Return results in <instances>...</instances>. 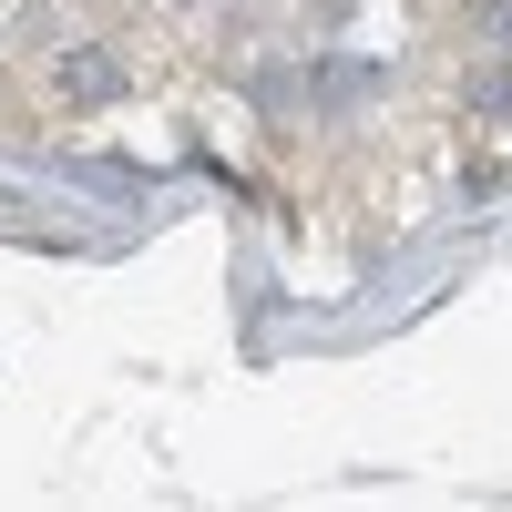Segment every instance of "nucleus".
<instances>
[{
    "instance_id": "nucleus-1",
    "label": "nucleus",
    "mask_w": 512,
    "mask_h": 512,
    "mask_svg": "<svg viewBox=\"0 0 512 512\" xmlns=\"http://www.w3.org/2000/svg\"><path fill=\"white\" fill-rule=\"evenodd\" d=\"M113 93H123V62H113V52H93V41H82V52H62V62H52V103L93 113V103H113Z\"/></svg>"
}]
</instances>
